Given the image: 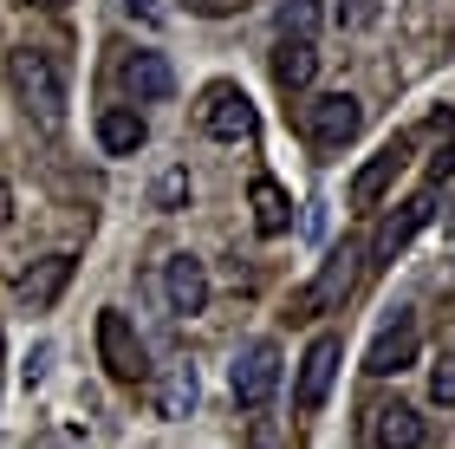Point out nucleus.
I'll return each mask as SVG.
<instances>
[{"instance_id":"nucleus-1","label":"nucleus","mask_w":455,"mask_h":449,"mask_svg":"<svg viewBox=\"0 0 455 449\" xmlns=\"http://www.w3.org/2000/svg\"><path fill=\"white\" fill-rule=\"evenodd\" d=\"M7 85L27 105V117H39L46 131L66 124V72H59V59L46 46H13L7 52Z\"/></svg>"},{"instance_id":"nucleus-2","label":"nucleus","mask_w":455,"mask_h":449,"mask_svg":"<svg viewBox=\"0 0 455 449\" xmlns=\"http://www.w3.org/2000/svg\"><path fill=\"white\" fill-rule=\"evenodd\" d=\"M196 124L215 137V144H247V137L260 131V117H254V98H247L235 78H215L209 92H202V105H196Z\"/></svg>"},{"instance_id":"nucleus-3","label":"nucleus","mask_w":455,"mask_h":449,"mask_svg":"<svg viewBox=\"0 0 455 449\" xmlns=\"http://www.w3.org/2000/svg\"><path fill=\"white\" fill-rule=\"evenodd\" d=\"M299 124H306V137H313V150H345L351 137L364 131V105L351 92H325V98H313V105L299 111Z\"/></svg>"},{"instance_id":"nucleus-4","label":"nucleus","mask_w":455,"mask_h":449,"mask_svg":"<svg viewBox=\"0 0 455 449\" xmlns=\"http://www.w3.org/2000/svg\"><path fill=\"white\" fill-rule=\"evenodd\" d=\"M98 358H105V372L117 384H143L150 378V358H143V339H137L131 313H117V306L98 313Z\"/></svg>"},{"instance_id":"nucleus-5","label":"nucleus","mask_w":455,"mask_h":449,"mask_svg":"<svg viewBox=\"0 0 455 449\" xmlns=\"http://www.w3.org/2000/svg\"><path fill=\"white\" fill-rule=\"evenodd\" d=\"M228 384H235V404H241V411H267L274 391H280V345H274V339H254V345L235 358Z\"/></svg>"},{"instance_id":"nucleus-6","label":"nucleus","mask_w":455,"mask_h":449,"mask_svg":"<svg viewBox=\"0 0 455 449\" xmlns=\"http://www.w3.org/2000/svg\"><path fill=\"white\" fill-rule=\"evenodd\" d=\"M417 345H423V325L410 306H397L384 325H378V339H371V352H364V372L371 378H397L410 358H417Z\"/></svg>"},{"instance_id":"nucleus-7","label":"nucleus","mask_w":455,"mask_h":449,"mask_svg":"<svg viewBox=\"0 0 455 449\" xmlns=\"http://www.w3.org/2000/svg\"><path fill=\"white\" fill-rule=\"evenodd\" d=\"M339 352H345V345H339L332 333H319L313 345H306L299 378H293V411H299V417H313L319 404H325V391H332V378H339Z\"/></svg>"},{"instance_id":"nucleus-8","label":"nucleus","mask_w":455,"mask_h":449,"mask_svg":"<svg viewBox=\"0 0 455 449\" xmlns=\"http://www.w3.org/2000/svg\"><path fill=\"white\" fill-rule=\"evenodd\" d=\"M429 215H436V189H417L403 209H390L384 229H378V241H371V268H390V261H397L410 241H417V229H423Z\"/></svg>"},{"instance_id":"nucleus-9","label":"nucleus","mask_w":455,"mask_h":449,"mask_svg":"<svg viewBox=\"0 0 455 449\" xmlns=\"http://www.w3.org/2000/svg\"><path fill=\"white\" fill-rule=\"evenodd\" d=\"M351 280H358V248H339L319 268V280H306V287L293 293V319H313V313H325V306H339L351 293Z\"/></svg>"},{"instance_id":"nucleus-10","label":"nucleus","mask_w":455,"mask_h":449,"mask_svg":"<svg viewBox=\"0 0 455 449\" xmlns=\"http://www.w3.org/2000/svg\"><path fill=\"white\" fill-rule=\"evenodd\" d=\"M403 163H410V137H390V144L351 176V202H358V209H378V202L390 196V182L403 176Z\"/></svg>"},{"instance_id":"nucleus-11","label":"nucleus","mask_w":455,"mask_h":449,"mask_svg":"<svg viewBox=\"0 0 455 449\" xmlns=\"http://www.w3.org/2000/svg\"><path fill=\"white\" fill-rule=\"evenodd\" d=\"M163 293H170V313L196 319L202 306H209V268H202L196 254H170V268H163Z\"/></svg>"},{"instance_id":"nucleus-12","label":"nucleus","mask_w":455,"mask_h":449,"mask_svg":"<svg viewBox=\"0 0 455 449\" xmlns=\"http://www.w3.org/2000/svg\"><path fill=\"white\" fill-rule=\"evenodd\" d=\"M371 443L378 449H423L429 423H423L417 404H378V411H371Z\"/></svg>"},{"instance_id":"nucleus-13","label":"nucleus","mask_w":455,"mask_h":449,"mask_svg":"<svg viewBox=\"0 0 455 449\" xmlns=\"http://www.w3.org/2000/svg\"><path fill=\"white\" fill-rule=\"evenodd\" d=\"M124 92L137 98V105H163V98L176 92V72L163 52H131L124 59Z\"/></svg>"},{"instance_id":"nucleus-14","label":"nucleus","mask_w":455,"mask_h":449,"mask_svg":"<svg viewBox=\"0 0 455 449\" xmlns=\"http://www.w3.org/2000/svg\"><path fill=\"white\" fill-rule=\"evenodd\" d=\"M98 144H105V156H137L143 144H150L143 111H137V105H111L105 117H98Z\"/></svg>"},{"instance_id":"nucleus-15","label":"nucleus","mask_w":455,"mask_h":449,"mask_svg":"<svg viewBox=\"0 0 455 449\" xmlns=\"http://www.w3.org/2000/svg\"><path fill=\"white\" fill-rule=\"evenodd\" d=\"M196 397H202V384H196V365H170V372L156 378V391H150V411L156 417H189L196 411Z\"/></svg>"},{"instance_id":"nucleus-16","label":"nucleus","mask_w":455,"mask_h":449,"mask_svg":"<svg viewBox=\"0 0 455 449\" xmlns=\"http://www.w3.org/2000/svg\"><path fill=\"white\" fill-rule=\"evenodd\" d=\"M247 202H254V229H260L267 241L293 229V202H286V189H280L274 176H254V182H247Z\"/></svg>"},{"instance_id":"nucleus-17","label":"nucleus","mask_w":455,"mask_h":449,"mask_svg":"<svg viewBox=\"0 0 455 449\" xmlns=\"http://www.w3.org/2000/svg\"><path fill=\"white\" fill-rule=\"evenodd\" d=\"M66 280H72V254H46L33 274H20V300H27L33 313H46V306L66 293Z\"/></svg>"},{"instance_id":"nucleus-18","label":"nucleus","mask_w":455,"mask_h":449,"mask_svg":"<svg viewBox=\"0 0 455 449\" xmlns=\"http://www.w3.org/2000/svg\"><path fill=\"white\" fill-rule=\"evenodd\" d=\"M274 78H280V92H306L319 78V52H313V39H280L274 46Z\"/></svg>"},{"instance_id":"nucleus-19","label":"nucleus","mask_w":455,"mask_h":449,"mask_svg":"<svg viewBox=\"0 0 455 449\" xmlns=\"http://www.w3.org/2000/svg\"><path fill=\"white\" fill-rule=\"evenodd\" d=\"M280 39H313L319 33V0H280Z\"/></svg>"},{"instance_id":"nucleus-20","label":"nucleus","mask_w":455,"mask_h":449,"mask_svg":"<svg viewBox=\"0 0 455 449\" xmlns=\"http://www.w3.org/2000/svg\"><path fill=\"white\" fill-rule=\"evenodd\" d=\"M182 202H189V170L176 163V170H163V176H156V209H163V215H176Z\"/></svg>"},{"instance_id":"nucleus-21","label":"nucleus","mask_w":455,"mask_h":449,"mask_svg":"<svg viewBox=\"0 0 455 449\" xmlns=\"http://www.w3.org/2000/svg\"><path fill=\"white\" fill-rule=\"evenodd\" d=\"M429 397H436L443 411H455V358H443L436 372H429Z\"/></svg>"},{"instance_id":"nucleus-22","label":"nucleus","mask_w":455,"mask_h":449,"mask_svg":"<svg viewBox=\"0 0 455 449\" xmlns=\"http://www.w3.org/2000/svg\"><path fill=\"white\" fill-rule=\"evenodd\" d=\"M117 7H124V13H137L143 27H163V7H156V0H117Z\"/></svg>"},{"instance_id":"nucleus-23","label":"nucleus","mask_w":455,"mask_h":449,"mask_svg":"<svg viewBox=\"0 0 455 449\" xmlns=\"http://www.w3.org/2000/svg\"><path fill=\"white\" fill-rule=\"evenodd\" d=\"M46 358H52V352H46V345H39V352L27 358V384H39V378H46Z\"/></svg>"},{"instance_id":"nucleus-24","label":"nucleus","mask_w":455,"mask_h":449,"mask_svg":"<svg viewBox=\"0 0 455 449\" xmlns=\"http://www.w3.org/2000/svg\"><path fill=\"white\" fill-rule=\"evenodd\" d=\"M7 215H13V189L0 182V229H7Z\"/></svg>"},{"instance_id":"nucleus-25","label":"nucleus","mask_w":455,"mask_h":449,"mask_svg":"<svg viewBox=\"0 0 455 449\" xmlns=\"http://www.w3.org/2000/svg\"><path fill=\"white\" fill-rule=\"evenodd\" d=\"M27 7H46V13H59V7H66V0H27Z\"/></svg>"},{"instance_id":"nucleus-26","label":"nucleus","mask_w":455,"mask_h":449,"mask_svg":"<svg viewBox=\"0 0 455 449\" xmlns=\"http://www.w3.org/2000/svg\"><path fill=\"white\" fill-rule=\"evenodd\" d=\"M33 449H66V443H52V437H46V443H33Z\"/></svg>"},{"instance_id":"nucleus-27","label":"nucleus","mask_w":455,"mask_h":449,"mask_svg":"<svg viewBox=\"0 0 455 449\" xmlns=\"http://www.w3.org/2000/svg\"><path fill=\"white\" fill-rule=\"evenodd\" d=\"M449 254H455V229H449Z\"/></svg>"},{"instance_id":"nucleus-28","label":"nucleus","mask_w":455,"mask_h":449,"mask_svg":"<svg viewBox=\"0 0 455 449\" xmlns=\"http://www.w3.org/2000/svg\"><path fill=\"white\" fill-rule=\"evenodd\" d=\"M0 352H7V345H0Z\"/></svg>"}]
</instances>
